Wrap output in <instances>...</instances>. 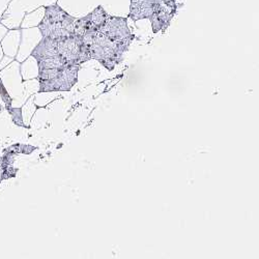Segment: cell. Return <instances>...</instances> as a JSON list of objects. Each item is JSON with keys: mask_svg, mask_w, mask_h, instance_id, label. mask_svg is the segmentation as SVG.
Masks as SVG:
<instances>
[{"mask_svg": "<svg viewBox=\"0 0 259 259\" xmlns=\"http://www.w3.org/2000/svg\"><path fill=\"white\" fill-rule=\"evenodd\" d=\"M161 0H131L128 18L133 21L149 19L157 11Z\"/></svg>", "mask_w": 259, "mask_h": 259, "instance_id": "7", "label": "cell"}, {"mask_svg": "<svg viewBox=\"0 0 259 259\" xmlns=\"http://www.w3.org/2000/svg\"><path fill=\"white\" fill-rule=\"evenodd\" d=\"M79 66H68L59 69L39 70V92L70 91L78 80Z\"/></svg>", "mask_w": 259, "mask_h": 259, "instance_id": "3", "label": "cell"}, {"mask_svg": "<svg viewBox=\"0 0 259 259\" xmlns=\"http://www.w3.org/2000/svg\"><path fill=\"white\" fill-rule=\"evenodd\" d=\"M177 9L176 3H166L164 0H161L157 11L149 18L154 33L165 30L169 26L170 21L174 18Z\"/></svg>", "mask_w": 259, "mask_h": 259, "instance_id": "6", "label": "cell"}, {"mask_svg": "<svg viewBox=\"0 0 259 259\" xmlns=\"http://www.w3.org/2000/svg\"><path fill=\"white\" fill-rule=\"evenodd\" d=\"M88 17L92 22V24L95 25L98 29H100L105 24L106 20L108 18V14L106 13V11L103 9L102 6H99L91 14H89Z\"/></svg>", "mask_w": 259, "mask_h": 259, "instance_id": "8", "label": "cell"}, {"mask_svg": "<svg viewBox=\"0 0 259 259\" xmlns=\"http://www.w3.org/2000/svg\"><path fill=\"white\" fill-rule=\"evenodd\" d=\"M76 19L64 12L58 6L46 8L45 18L39 24V30L44 37L59 39L74 33Z\"/></svg>", "mask_w": 259, "mask_h": 259, "instance_id": "1", "label": "cell"}, {"mask_svg": "<svg viewBox=\"0 0 259 259\" xmlns=\"http://www.w3.org/2000/svg\"><path fill=\"white\" fill-rule=\"evenodd\" d=\"M99 31L115 42L128 46L134 38V35L131 33V30L127 26L126 18L122 17L108 16L105 24L99 29Z\"/></svg>", "mask_w": 259, "mask_h": 259, "instance_id": "5", "label": "cell"}, {"mask_svg": "<svg viewBox=\"0 0 259 259\" xmlns=\"http://www.w3.org/2000/svg\"><path fill=\"white\" fill-rule=\"evenodd\" d=\"M57 50L64 60L74 66H79L92 59L90 47L85 45L81 36L74 33L57 39Z\"/></svg>", "mask_w": 259, "mask_h": 259, "instance_id": "4", "label": "cell"}, {"mask_svg": "<svg viewBox=\"0 0 259 259\" xmlns=\"http://www.w3.org/2000/svg\"><path fill=\"white\" fill-rule=\"evenodd\" d=\"M90 49L92 58L98 60L107 70L112 71L122 60V55L127 51L128 45L115 42L98 31Z\"/></svg>", "mask_w": 259, "mask_h": 259, "instance_id": "2", "label": "cell"}]
</instances>
